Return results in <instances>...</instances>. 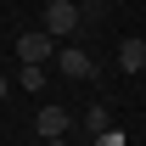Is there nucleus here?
<instances>
[{"label":"nucleus","mask_w":146,"mask_h":146,"mask_svg":"<svg viewBox=\"0 0 146 146\" xmlns=\"http://www.w3.org/2000/svg\"><path fill=\"white\" fill-rule=\"evenodd\" d=\"M107 118H112V112H107V107H90V118H84V124H90V129H96V135H101V129H112V124H107Z\"/></svg>","instance_id":"obj_7"},{"label":"nucleus","mask_w":146,"mask_h":146,"mask_svg":"<svg viewBox=\"0 0 146 146\" xmlns=\"http://www.w3.org/2000/svg\"><path fill=\"white\" fill-rule=\"evenodd\" d=\"M51 56H56V45H51V34H39V28L17 39V62H39V68H45Z\"/></svg>","instance_id":"obj_3"},{"label":"nucleus","mask_w":146,"mask_h":146,"mask_svg":"<svg viewBox=\"0 0 146 146\" xmlns=\"http://www.w3.org/2000/svg\"><path fill=\"white\" fill-rule=\"evenodd\" d=\"M45 146H68V141H45Z\"/></svg>","instance_id":"obj_11"},{"label":"nucleus","mask_w":146,"mask_h":146,"mask_svg":"<svg viewBox=\"0 0 146 146\" xmlns=\"http://www.w3.org/2000/svg\"><path fill=\"white\" fill-rule=\"evenodd\" d=\"M68 124H73V118H68L62 107H39V112H34V129L45 135V141H62V135H68Z\"/></svg>","instance_id":"obj_4"},{"label":"nucleus","mask_w":146,"mask_h":146,"mask_svg":"<svg viewBox=\"0 0 146 146\" xmlns=\"http://www.w3.org/2000/svg\"><path fill=\"white\" fill-rule=\"evenodd\" d=\"M118 68H124V73H141L146 68V45H141V39H124V45H118Z\"/></svg>","instance_id":"obj_5"},{"label":"nucleus","mask_w":146,"mask_h":146,"mask_svg":"<svg viewBox=\"0 0 146 146\" xmlns=\"http://www.w3.org/2000/svg\"><path fill=\"white\" fill-rule=\"evenodd\" d=\"M17 84H23V90H45V68H39V62H23V68H17Z\"/></svg>","instance_id":"obj_6"},{"label":"nucleus","mask_w":146,"mask_h":146,"mask_svg":"<svg viewBox=\"0 0 146 146\" xmlns=\"http://www.w3.org/2000/svg\"><path fill=\"white\" fill-rule=\"evenodd\" d=\"M79 23H84V11H79V6H73V0H51V6H45V34H79Z\"/></svg>","instance_id":"obj_1"},{"label":"nucleus","mask_w":146,"mask_h":146,"mask_svg":"<svg viewBox=\"0 0 146 146\" xmlns=\"http://www.w3.org/2000/svg\"><path fill=\"white\" fill-rule=\"evenodd\" d=\"M79 11H90V17H101V11H107V0H79Z\"/></svg>","instance_id":"obj_8"},{"label":"nucleus","mask_w":146,"mask_h":146,"mask_svg":"<svg viewBox=\"0 0 146 146\" xmlns=\"http://www.w3.org/2000/svg\"><path fill=\"white\" fill-rule=\"evenodd\" d=\"M0 101H6V73H0Z\"/></svg>","instance_id":"obj_10"},{"label":"nucleus","mask_w":146,"mask_h":146,"mask_svg":"<svg viewBox=\"0 0 146 146\" xmlns=\"http://www.w3.org/2000/svg\"><path fill=\"white\" fill-rule=\"evenodd\" d=\"M51 62L62 68V79H96V62H90L84 51H79V45H68V51H56Z\"/></svg>","instance_id":"obj_2"},{"label":"nucleus","mask_w":146,"mask_h":146,"mask_svg":"<svg viewBox=\"0 0 146 146\" xmlns=\"http://www.w3.org/2000/svg\"><path fill=\"white\" fill-rule=\"evenodd\" d=\"M101 146H124V129H101Z\"/></svg>","instance_id":"obj_9"}]
</instances>
